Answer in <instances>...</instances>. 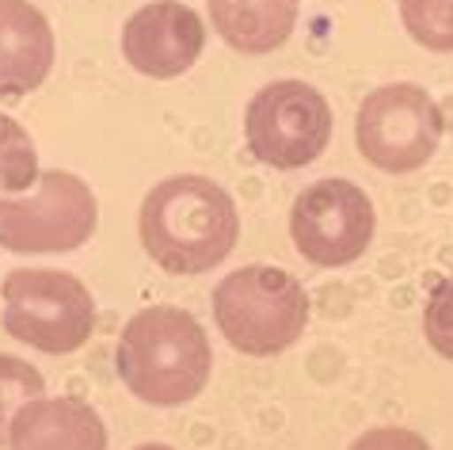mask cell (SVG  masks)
<instances>
[{
    "label": "cell",
    "instance_id": "7c38bea8",
    "mask_svg": "<svg viewBox=\"0 0 453 450\" xmlns=\"http://www.w3.org/2000/svg\"><path fill=\"white\" fill-rule=\"evenodd\" d=\"M301 0H206L213 31L241 54H271L297 23Z\"/></svg>",
    "mask_w": 453,
    "mask_h": 450
},
{
    "label": "cell",
    "instance_id": "9a60e30c",
    "mask_svg": "<svg viewBox=\"0 0 453 450\" xmlns=\"http://www.w3.org/2000/svg\"><path fill=\"white\" fill-rule=\"evenodd\" d=\"M46 393V378L19 355H0V446L8 443V420Z\"/></svg>",
    "mask_w": 453,
    "mask_h": 450
},
{
    "label": "cell",
    "instance_id": "8fae6325",
    "mask_svg": "<svg viewBox=\"0 0 453 450\" xmlns=\"http://www.w3.org/2000/svg\"><path fill=\"white\" fill-rule=\"evenodd\" d=\"M8 450H107V428L81 397H35L12 416Z\"/></svg>",
    "mask_w": 453,
    "mask_h": 450
},
{
    "label": "cell",
    "instance_id": "9c48e42d",
    "mask_svg": "<svg viewBox=\"0 0 453 450\" xmlns=\"http://www.w3.org/2000/svg\"><path fill=\"white\" fill-rule=\"evenodd\" d=\"M206 46V27L195 8L180 0H153L137 8L122 27V58L153 81H172L198 61Z\"/></svg>",
    "mask_w": 453,
    "mask_h": 450
},
{
    "label": "cell",
    "instance_id": "5bb4252c",
    "mask_svg": "<svg viewBox=\"0 0 453 450\" xmlns=\"http://www.w3.org/2000/svg\"><path fill=\"white\" fill-rule=\"evenodd\" d=\"M400 19L419 46L434 54L453 50V0H400Z\"/></svg>",
    "mask_w": 453,
    "mask_h": 450
},
{
    "label": "cell",
    "instance_id": "6da1fadb",
    "mask_svg": "<svg viewBox=\"0 0 453 450\" xmlns=\"http://www.w3.org/2000/svg\"><path fill=\"white\" fill-rule=\"evenodd\" d=\"M145 252L168 275H203L236 248L241 214L233 195L206 176H168L142 203Z\"/></svg>",
    "mask_w": 453,
    "mask_h": 450
},
{
    "label": "cell",
    "instance_id": "52a82bcc",
    "mask_svg": "<svg viewBox=\"0 0 453 450\" xmlns=\"http://www.w3.org/2000/svg\"><path fill=\"white\" fill-rule=\"evenodd\" d=\"M355 142L373 168L415 172L442 142V111L419 84H385L358 107Z\"/></svg>",
    "mask_w": 453,
    "mask_h": 450
},
{
    "label": "cell",
    "instance_id": "8992f818",
    "mask_svg": "<svg viewBox=\"0 0 453 450\" xmlns=\"http://www.w3.org/2000/svg\"><path fill=\"white\" fill-rule=\"evenodd\" d=\"M244 134L259 165L294 172L312 165L328 149L332 107L305 81H274L248 104Z\"/></svg>",
    "mask_w": 453,
    "mask_h": 450
},
{
    "label": "cell",
    "instance_id": "5b68a950",
    "mask_svg": "<svg viewBox=\"0 0 453 450\" xmlns=\"http://www.w3.org/2000/svg\"><path fill=\"white\" fill-rule=\"evenodd\" d=\"M96 195L73 172H42L39 191L0 198V248L16 256L73 252L96 233Z\"/></svg>",
    "mask_w": 453,
    "mask_h": 450
},
{
    "label": "cell",
    "instance_id": "e0dca14e",
    "mask_svg": "<svg viewBox=\"0 0 453 450\" xmlns=\"http://www.w3.org/2000/svg\"><path fill=\"white\" fill-rule=\"evenodd\" d=\"M350 450H431V446L408 428H373L350 443Z\"/></svg>",
    "mask_w": 453,
    "mask_h": 450
},
{
    "label": "cell",
    "instance_id": "277c9868",
    "mask_svg": "<svg viewBox=\"0 0 453 450\" xmlns=\"http://www.w3.org/2000/svg\"><path fill=\"white\" fill-rule=\"evenodd\" d=\"M4 329L19 344L46 355H69L88 344L96 329V302L88 286L69 271L19 268L4 286Z\"/></svg>",
    "mask_w": 453,
    "mask_h": 450
},
{
    "label": "cell",
    "instance_id": "ac0fdd59",
    "mask_svg": "<svg viewBox=\"0 0 453 450\" xmlns=\"http://www.w3.org/2000/svg\"><path fill=\"white\" fill-rule=\"evenodd\" d=\"M134 450H172V446H165V443H145V446H134Z\"/></svg>",
    "mask_w": 453,
    "mask_h": 450
},
{
    "label": "cell",
    "instance_id": "4fadbf2b",
    "mask_svg": "<svg viewBox=\"0 0 453 450\" xmlns=\"http://www.w3.org/2000/svg\"><path fill=\"white\" fill-rule=\"evenodd\" d=\"M39 180V149L12 115H0V191L16 195Z\"/></svg>",
    "mask_w": 453,
    "mask_h": 450
},
{
    "label": "cell",
    "instance_id": "7a4b0ae2",
    "mask_svg": "<svg viewBox=\"0 0 453 450\" xmlns=\"http://www.w3.org/2000/svg\"><path fill=\"white\" fill-rule=\"evenodd\" d=\"M115 362L134 397L153 408H175L206 390L213 352L206 329L187 309L153 306L122 329Z\"/></svg>",
    "mask_w": 453,
    "mask_h": 450
},
{
    "label": "cell",
    "instance_id": "30bf717a",
    "mask_svg": "<svg viewBox=\"0 0 453 450\" xmlns=\"http://www.w3.org/2000/svg\"><path fill=\"white\" fill-rule=\"evenodd\" d=\"M54 69V31L31 0H0V96H31Z\"/></svg>",
    "mask_w": 453,
    "mask_h": 450
},
{
    "label": "cell",
    "instance_id": "3957f363",
    "mask_svg": "<svg viewBox=\"0 0 453 450\" xmlns=\"http://www.w3.org/2000/svg\"><path fill=\"white\" fill-rule=\"evenodd\" d=\"M213 321L244 355H279L297 344L309 324V294L294 275L251 264L225 275L213 291Z\"/></svg>",
    "mask_w": 453,
    "mask_h": 450
},
{
    "label": "cell",
    "instance_id": "2e32d148",
    "mask_svg": "<svg viewBox=\"0 0 453 450\" xmlns=\"http://www.w3.org/2000/svg\"><path fill=\"white\" fill-rule=\"evenodd\" d=\"M423 332H426V344H431L438 355L453 359V275L434 286L431 302H426V314H423Z\"/></svg>",
    "mask_w": 453,
    "mask_h": 450
},
{
    "label": "cell",
    "instance_id": "ba28073f",
    "mask_svg": "<svg viewBox=\"0 0 453 450\" xmlns=\"http://www.w3.org/2000/svg\"><path fill=\"white\" fill-rule=\"evenodd\" d=\"M373 203L350 180H320L297 195L289 210V237L317 268H347L366 256L373 241Z\"/></svg>",
    "mask_w": 453,
    "mask_h": 450
}]
</instances>
